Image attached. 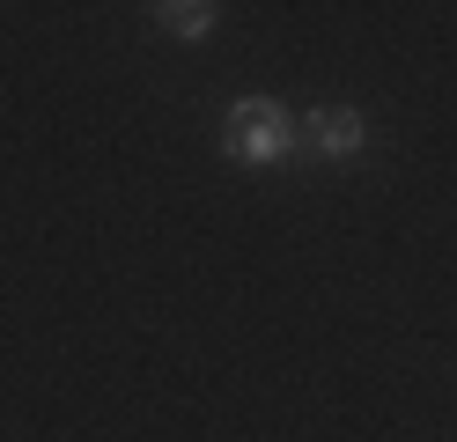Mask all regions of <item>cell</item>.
<instances>
[{
	"instance_id": "3",
	"label": "cell",
	"mask_w": 457,
	"mask_h": 442,
	"mask_svg": "<svg viewBox=\"0 0 457 442\" xmlns=\"http://www.w3.org/2000/svg\"><path fill=\"white\" fill-rule=\"evenodd\" d=\"M214 0H162V8H155V22L170 29V38H207V29H214Z\"/></svg>"
},
{
	"instance_id": "1",
	"label": "cell",
	"mask_w": 457,
	"mask_h": 442,
	"mask_svg": "<svg viewBox=\"0 0 457 442\" xmlns=\"http://www.w3.org/2000/svg\"><path fill=\"white\" fill-rule=\"evenodd\" d=\"M295 118L280 111L273 96H244V104H228L221 118V155L228 163H280V155H295Z\"/></svg>"
},
{
	"instance_id": "2",
	"label": "cell",
	"mask_w": 457,
	"mask_h": 442,
	"mask_svg": "<svg viewBox=\"0 0 457 442\" xmlns=\"http://www.w3.org/2000/svg\"><path fill=\"white\" fill-rule=\"evenodd\" d=\"M310 147H318V155H332V163H347V155H361V140H369V118L347 104V111H339V104H325V111H310Z\"/></svg>"
}]
</instances>
